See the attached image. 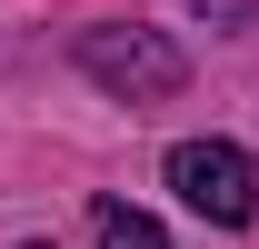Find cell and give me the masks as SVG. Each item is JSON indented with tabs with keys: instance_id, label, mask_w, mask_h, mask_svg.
I'll return each instance as SVG.
<instances>
[{
	"instance_id": "cell-2",
	"label": "cell",
	"mask_w": 259,
	"mask_h": 249,
	"mask_svg": "<svg viewBox=\"0 0 259 249\" xmlns=\"http://www.w3.org/2000/svg\"><path fill=\"white\" fill-rule=\"evenodd\" d=\"M169 189H180L209 229H249L259 219V159L239 150V140H180V150H169Z\"/></svg>"
},
{
	"instance_id": "cell-4",
	"label": "cell",
	"mask_w": 259,
	"mask_h": 249,
	"mask_svg": "<svg viewBox=\"0 0 259 249\" xmlns=\"http://www.w3.org/2000/svg\"><path fill=\"white\" fill-rule=\"evenodd\" d=\"M20 249H50V239H20Z\"/></svg>"
},
{
	"instance_id": "cell-3",
	"label": "cell",
	"mask_w": 259,
	"mask_h": 249,
	"mask_svg": "<svg viewBox=\"0 0 259 249\" xmlns=\"http://www.w3.org/2000/svg\"><path fill=\"white\" fill-rule=\"evenodd\" d=\"M90 229H100V249H169V229H160L150 210H130V199H100Z\"/></svg>"
},
{
	"instance_id": "cell-1",
	"label": "cell",
	"mask_w": 259,
	"mask_h": 249,
	"mask_svg": "<svg viewBox=\"0 0 259 249\" xmlns=\"http://www.w3.org/2000/svg\"><path fill=\"white\" fill-rule=\"evenodd\" d=\"M80 70H90L110 100H130V110L190 90V50H180L169 30H140V20H100V30H80Z\"/></svg>"
}]
</instances>
